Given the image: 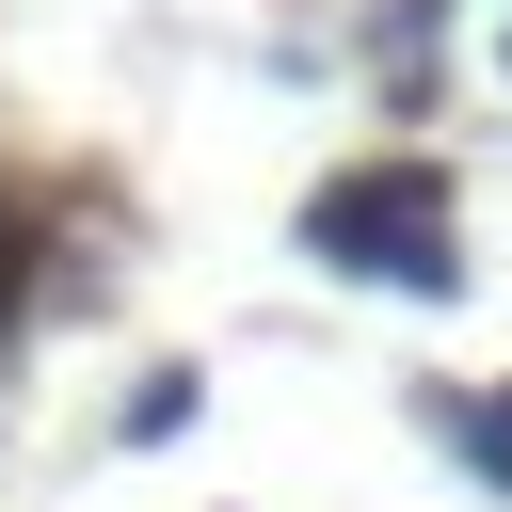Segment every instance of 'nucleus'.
Returning a JSON list of instances; mask_svg holds the SVG:
<instances>
[{
	"label": "nucleus",
	"mask_w": 512,
	"mask_h": 512,
	"mask_svg": "<svg viewBox=\"0 0 512 512\" xmlns=\"http://www.w3.org/2000/svg\"><path fill=\"white\" fill-rule=\"evenodd\" d=\"M304 256L320 272H368V288H464V208H448V160H352L304 192Z\"/></svg>",
	"instance_id": "nucleus-1"
},
{
	"label": "nucleus",
	"mask_w": 512,
	"mask_h": 512,
	"mask_svg": "<svg viewBox=\"0 0 512 512\" xmlns=\"http://www.w3.org/2000/svg\"><path fill=\"white\" fill-rule=\"evenodd\" d=\"M432 432H448V464H480V480L512 496V384H496V400H432Z\"/></svg>",
	"instance_id": "nucleus-2"
},
{
	"label": "nucleus",
	"mask_w": 512,
	"mask_h": 512,
	"mask_svg": "<svg viewBox=\"0 0 512 512\" xmlns=\"http://www.w3.org/2000/svg\"><path fill=\"white\" fill-rule=\"evenodd\" d=\"M32 288H48V240H32V208H0V336L32 320Z\"/></svg>",
	"instance_id": "nucleus-3"
},
{
	"label": "nucleus",
	"mask_w": 512,
	"mask_h": 512,
	"mask_svg": "<svg viewBox=\"0 0 512 512\" xmlns=\"http://www.w3.org/2000/svg\"><path fill=\"white\" fill-rule=\"evenodd\" d=\"M160 432H192V368H160V384L128 400V448H160Z\"/></svg>",
	"instance_id": "nucleus-4"
}]
</instances>
